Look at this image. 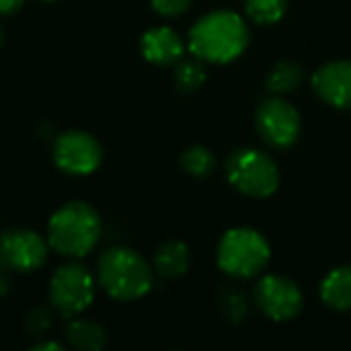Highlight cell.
I'll list each match as a JSON object with an SVG mask.
<instances>
[{
  "label": "cell",
  "instance_id": "obj_7",
  "mask_svg": "<svg viewBox=\"0 0 351 351\" xmlns=\"http://www.w3.org/2000/svg\"><path fill=\"white\" fill-rule=\"evenodd\" d=\"M103 154L101 142L84 130H66L51 144L53 165L72 177H88L99 171Z\"/></svg>",
  "mask_w": 351,
  "mask_h": 351
},
{
  "label": "cell",
  "instance_id": "obj_10",
  "mask_svg": "<svg viewBox=\"0 0 351 351\" xmlns=\"http://www.w3.org/2000/svg\"><path fill=\"white\" fill-rule=\"evenodd\" d=\"M255 304L269 321L288 323L302 313L304 294L290 278L265 276L255 286Z\"/></svg>",
  "mask_w": 351,
  "mask_h": 351
},
{
  "label": "cell",
  "instance_id": "obj_24",
  "mask_svg": "<svg viewBox=\"0 0 351 351\" xmlns=\"http://www.w3.org/2000/svg\"><path fill=\"white\" fill-rule=\"evenodd\" d=\"M31 350L35 351H64V343L60 341H49V339H43V341H37L31 346Z\"/></svg>",
  "mask_w": 351,
  "mask_h": 351
},
{
  "label": "cell",
  "instance_id": "obj_26",
  "mask_svg": "<svg viewBox=\"0 0 351 351\" xmlns=\"http://www.w3.org/2000/svg\"><path fill=\"white\" fill-rule=\"evenodd\" d=\"M2 43H4V29H2V25H0V47H2Z\"/></svg>",
  "mask_w": 351,
  "mask_h": 351
},
{
  "label": "cell",
  "instance_id": "obj_6",
  "mask_svg": "<svg viewBox=\"0 0 351 351\" xmlns=\"http://www.w3.org/2000/svg\"><path fill=\"white\" fill-rule=\"evenodd\" d=\"M95 294L97 276L82 263L72 261L60 265L49 278L47 300L58 317L72 319L82 315L93 304Z\"/></svg>",
  "mask_w": 351,
  "mask_h": 351
},
{
  "label": "cell",
  "instance_id": "obj_22",
  "mask_svg": "<svg viewBox=\"0 0 351 351\" xmlns=\"http://www.w3.org/2000/svg\"><path fill=\"white\" fill-rule=\"evenodd\" d=\"M193 0H150L152 8L160 14V16H179L183 14Z\"/></svg>",
  "mask_w": 351,
  "mask_h": 351
},
{
  "label": "cell",
  "instance_id": "obj_15",
  "mask_svg": "<svg viewBox=\"0 0 351 351\" xmlns=\"http://www.w3.org/2000/svg\"><path fill=\"white\" fill-rule=\"evenodd\" d=\"M321 300L333 311H351V265H339L323 278Z\"/></svg>",
  "mask_w": 351,
  "mask_h": 351
},
{
  "label": "cell",
  "instance_id": "obj_21",
  "mask_svg": "<svg viewBox=\"0 0 351 351\" xmlns=\"http://www.w3.org/2000/svg\"><path fill=\"white\" fill-rule=\"evenodd\" d=\"M56 311L49 304L35 306L25 317V333L29 337H45V333L53 327Z\"/></svg>",
  "mask_w": 351,
  "mask_h": 351
},
{
  "label": "cell",
  "instance_id": "obj_12",
  "mask_svg": "<svg viewBox=\"0 0 351 351\" xmlns=\"http://www.w3.org/2000/svg\"><path fill=\"white\" fill-rule=\"evenodd\" d=\"M140 53L154 66H175L181 58H185V41L167 25L152 27L140 37Z\"/></svg>",
  "mask_w": 351,
  "mask_h": 351
},
{
  "label": "cell",
  "instance_id": "obj_17",
  "mask_svg": "<svg viewBox=\"0 0 351 351\" xmlns=\"http://www.w3.org/2000/svg\"><path fill=\"white\" fill-rule=\"evenodd\" d=\"M173 80H175V86L181 93H195V90H199L206 84V80H208L204 62L199 58H195V56L193 58H181L175 64Z\"/></svg>",
  "mask_w": 351,
  "mask_h": 351
},
{
  "label": "cell",
  "instance_id": "obj_20",
  "mask_svg": "<svg viewBox=\"0 0 351 351\" xmlns=\"http://www.w3.org/2000/svg\"><path fill=\"white\" fill-rule=\"evenodd\" d=\"M220 311L224 313V317L234 323V325H241L247 317H249V298L245 296V292L237 290V288H224L220 292Z\"/></svg>",
  "mask_w": 351,
  "mask_h": 351
},
{
  "label": "cell",
  "instance_id": "obj_8",
  "mask_svg": "<svg viewBox=\"0 0 351 351\" xmlns=\"http://www.w3.org/2000/svg\"><path fill=\"white\" fill-rule=\"evenodd\" d=\"M255 125L259 136L274 148H290L302 134L300 111L282 95L267 97L255 111Z\"/></svg>",
  "mask_w": 351,
  "mask_h": 351
},
{
  "label": "cell",
  "instance_id": "obj_23",
  "mask_svg": "<svg viewBox=\"0 0 351 351\" xmlns=\"http://www.w3.org/2000/svg\"><path fill=\"white\" fill-rule=\"evenodd\" d=\"M25 0H0V14L2 16H8V14H14L23 8Z\"/></svg>",
  "mask_w": 351,
  "mask_h": 351
},
{
  "label": "cell",
  "instance_id": "obj_25",
  "mask_svg": "<svg viewBox=\"0 0 351 351\" xmlns=\"http://www.w3.org/2000/svg\"><path fill=\"white\" fill-rule=\"evenodd\" d=\"M8 269L0 263V298H4L8 294V288H10V282H8Z\"/></svg>",
  "mask_w": 351,
  "mask_h": 351
},
{
  "label": "cell",
  "instance_id": "obj_16",
  "mask_svg": "<svg viewBox=\"0 0 351 351\" xmlns=\"http://www.w3.org/2000/svg\"><path fill=\"white\" fill-rule=\"evenodd\" d=\"M304 80V68L298 62L282 60L267 74V90L271 95H288L294 93Z\"/></svg>",
  "mask_w": 351,
  "mask_h": 351
},
{
  "label": "cell",
  "instance_id": "obj_4",
  "mask_svg": "<svg viewBox=\"0 0 351 351\" xmlns=\"http://www.w3.org/2000/svg\"><path fill=\"white\" fill-rule=\"evenodd\" d=\"M271 259V247L267 239L249 226H237L224 232L218 243L216 261L218 267L237 280H249L259 276Z\"/></svg>",
  "mask_w": 351,
  "mask_h": 351
},
{
  "label": "cell",
  "instance_id": "obj_19",
  "mask_svg": "<svg viewBox=\"0 0 351 351\" xmlns=\"http://www.w3.org/2000/svg\"><path fill=\"white\" fill-rule=\"evenodd\" d=\"M288 10V0H245L247 16L257 25H276Z\"/></svg>",
  "mask_w": 351,
  "mask_h": 351
},
{
  "label": "cell",
  "instance_id": "obj_27",
  "mask_svg": "<svg viewBox=\"0 0 351 351\" xmlns=\"http://www.w3.org/2000/svg\"><path fill=\"white\" fill-rule=\"evenodd\" d=\"M41 2H56V0H41Z\"/></svg>",
  "mask_w": 351,
  "mask_h": 351
},
{
  "label": "cell",
  "instance_id": "obj_2",
  "mask_svg": "<svg viewBox=\"0 0 351 351\" xmlns=\"http://www.w3.org/2000/svg\"><path fill=\"white\" fill-rule=\"evenodd\" d=\"M103 234L99 212L82 199L62 204L47 220V243L53 253L82 259L95 251Z\"/></svg>",
  "mask_w": 351,
  "mask_h": 351
},
{
  "label": "cell",
  "instance_id": "obj_9",
  "mask_svg": "<svg viewBox=\"0 0 351 351\" xmlns=\"http://www.w3.org/2000/svg\"><path fill=\"white\" fill-rule=\"evenodd\" d=\"M47 237L29 228H10L0 234V263L14 274L39 271L49 257Z\"/></svg>",
  "mask_w": 351,
  "mask_h": 351
},
{
  "label": "cell",
  "instance_id": "obj_1",
  "mask_svg": "<svg viewBox=\"0 0 351 351\" xmlns=\"http://www.w3.org/2000/svg\"><path fill=\"white\" fill-rule=\"evenodd\" d=\"M249 25L239 12L212 10L199 16L189 29L187 47L191 56L208 64H230L249 45Z\"/></svg>",
  "mask_w": 351,
  "mask_h": 351
},
{
  "label": "cell",
  "instance_id": "obj_3",
  "mask_svg": "<svg viewBox=\"0 0 351 351\" xmlns=\"http://www.w3.org/2000/svg\"><path fill=\"white\" fill-rule=\"evenodd\" d=\"M99 288L117 302H134L144 298L154 284L150 263L130 247H111L97 261Z\"/></svg>",
  "mask_w": 351,
  "mask_h": 351
},
{
  "label": "cell",
  "instance_id": "obj_11",
  "mask_svg": "<svg viewBox=\"0 0 351 351\" xmlns=\"http://www.w3.org/2000/svg\"><path fill=\"white\" fill-rule=\"evenodd\" d=\"M313 90L317 97L335 107L351 109V60L327 62L313 74Z\"/></svg>",
  "mask_w": 351,
  "mask_h": 351
},
{
  "label": "cell",
  "instance_id": "obj_14",
  "mask_svg": "<svg viewBox=\"0 0 351 351\" xmlns=\"http://www.w3.org/2000/svg\"><path fill=\"white\" fill-rule=\"evenodd\" d=\"M64 339L72 350L78 351H101L107 348V331L103 325L90 319H80V315L68 321Z\"/></svg>",
  "mask_w": 351,
  "mask_h": 351
},
{
  "label": "cell",
  "instance_id": "obj_5",
  "mask_svg": "<svg viewBox=\"0 0 351 351\" xmlns=\"http://www.w3.org/2000/svg\"><path fill=\"white\" fill-rule=\"evenodd\" d=\"M228 183L243 195L265 199L274 195L280 187V167L278 162L263 150L243 146L228 154L226 165Z\"/></svg>",
  "mask_w": 351,
  "mask_h": 351
},
{
  "label": "cell",
  "instance_id": "obj_13",
  "mask_svg": "<svg viewBox=\"0 0 351 351\" xmlns=\"http://www.w3.org/2000/svg\"><path fill=\"white\" fill-rule=\"evenodd\" d=\"M191 265L189 247L181 241H165L154 253V274L165 280H179Z\"/></svg>",
  "mask_w": 351,
  "mask_h": 351
},
{
  "label": "cell",
  "instance_id": "obj_18",
  "mask_svg": "<svg viewBox=\"0 0 351 351\" xmlns=\"http://www.w3.org/2000/svg\"><path fill=\"white\" fill-rule=\"evenodd\" d=\"M216 165H218L216 154L208 146H202V144L189 146L181 154V167H183V171L187 175H191V177H197V179L210 177L216 171Z\"/></svg>",
  "mask_w": 351,
  "mask_h": 351
}]
</instances>
